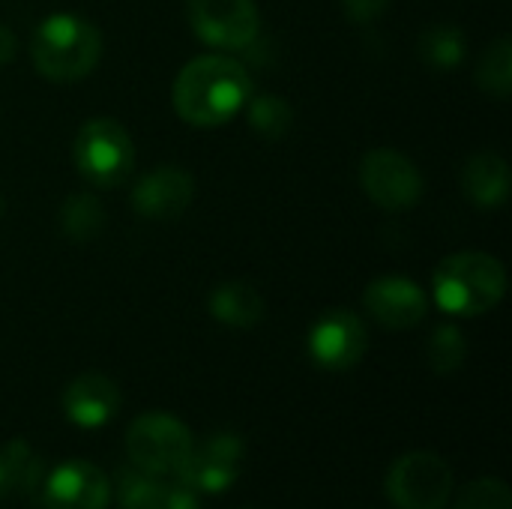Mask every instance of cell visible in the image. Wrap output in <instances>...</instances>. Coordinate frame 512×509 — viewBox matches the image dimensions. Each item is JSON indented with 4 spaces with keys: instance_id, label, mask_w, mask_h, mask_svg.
<instances>
[{
    "instance_id": "obj_8",
    "label": "cell",
    "mask_w": 512,
    "mask_h": 509,
    "mask_svg": "<svg viewBox=\"0 0 512 509\" xmlns=\"http://www.w3.org/2000/svg\"><path fill=\"white\" fill-rule=\"evenodd\" d=\"M360 183H363V192L384 210H405L423 198L420 168L408 156L390 147H378L363 156Z\"/></svg>"
},
{
    "instance_id": "obj_20",
    "label": "cell",
    "mask_w": 512,
    "mask_h": 509,
    "mask_svg": "<svg viewBox=\"0 0 512 509\" xmlns=\"http://www.w3.org/2000/svg\"><path fill=\"white\" fill-rule=\"evenodd\" d=\"M105 225V210L99 204L96 195L87 192H75L63 201L60 207V228L69 240L75 243H87L93 240Z\"/></svg>"
},
{
    "instance_id": "obj_14",
    "label": "cell",
    "mask_w": 512,
    "mask_h": 509,
    "mask_svg": "<svg viewBox=\"0 0 512 509\" xmlns=\"http://www.w3.org/2000/svg\"><path fill=\"white\" fill-rule=\"evenodd\" d=\"M120 408V390L108 375L87 372L78 375L63 390V411L81 429H99L114 420Z\"/></svg>"
},
{
    "instance_id": "obj_10",
    "label": "cell",
    "mask_w": 512,
    "mask_h": 509,
    "mask_svg": "<svg viewBox=\"0 0 512 509\" xmlns=\"http://www.w3.org/2000/svg\"><path fill=\"white\" fill-rule=\"evenodd\" d=\"M240 459H243V441L234 432H216L201 447H192L177 477L183 486H189L198 495L201 492L216 495L237 480Z\"/></svg>"
},
{
    "instance_id": "obj_9",
    "label": "cell",
    "mask_w": 512,
    "mask_h": 509,
    "mask_svg": "<svg viewBox=\"0 0 512 509\" xmlns=\"http://www.w3.org/2000/svg\"><path fill=\"white\" fill-rule=\"evenodd\" d=\"M369 348V333L363 321L348 309H333L321 315L309 333V354L321 369L345 372L354 369Z\"/></svg>"
},
{
    "instance_id": "obj_25",
    "label": "cell",
    "mask_w": 512,
    "mask_h": 509,
    "mask_svg": "<svg viewBox=\"0 0 512 509\" xmlns=\"http://www.w3.org/2000/svg\"><path fill=\"white\" fill-rule=\"evenodd\" d=\"M390 6V0H342V9L348 12L351 21H375L384 9Z\"/></svg>"
},
{
    "instance_id": "obj_4",
    "label": "cell",
    "mask_w": 512,
    "mask_h": 509,
    "mask_svg": "<svg viewBox=\"0 0 512 509\" xmlns=\"http://www.w3.org/2000/svg\"><path fill=\"white\" fill-rule=\"evenodd\" d=\"M75 168L84 180L93 186H120L132 165H135V147L129 132L114 117H93L87 120L75 135Z\"/></svg>"
},
{
    "instance_id": "obj_21",
    "label": "cell",
    "mask_w": 512,
    "mask_h": 509,
    "mask_svg": "<svg viewBox=\"0 0 512 509\" xmlns=\"http://www.w3.org/2000/svg\"><path fill=\"white\" fill-rule=\"evenodd\" d=\"M477 84L495 99H510L512 90V42L498 36L477 63Z\"/></svg>"
},
{
    "instance_id": "obj_2",
    "label": "cell",
    "mask_w": 512,
    "mask_h": 509,
    "mask_svg": "<svg viewBox=\"0 0 512 509\" xmlns=\"http://www.w3.org/2000/svg\"><path fill=\"white\" fill-rule=\"evenodd\" d=\"M102 54V36L93 21L72 15V12H57L48 15L33 36L30 57L33 66L48 78V81H78L93 72Z\"/></svg>"
},
{
    "instance_id": "obj_1",
    "label": "cell",
    "mask_w": 512,
    "mask_h": 509,
    "mask_svg": "<svg viewBox=\"0 0 512 509\" xmlns=\"http://www.w3.org/2000/svg\"><path fill=\"white\" fill-rule=\"evenodd\" d=\"M249 96V72L225 54L195 57L174 81V108L189 126H219L231 120Z\"/></svg>"
},
{
    "instance_id": "obj_11",
    "label": "cell",
    "mask_w": 512,
    "mask_h": 509,
    "mask_svg": "<svg viewBox=\"0 0 512 509\" xmlns=\"http://www.w3.org/2000/svg\"><path fill=\"white\" fill-rule=\"evenodd\" d=\"M195 180L186 168L177 165H159L150 174H144L132 189V204L144 219H177L192 204Z\"/></svg>"
},
{
    "instance_id": "obj_17",
    "label": "cell",
    "mask_w": 512,
    "mask_h": 509,
    "mask_svg": "<svg viewBox=\"0 0 512 509\" xmlns=\"http://www.w3.org/2000/svg\"><path fill=\"white\" fill-rule=\"evenodd\" d=\"M210 312L219 324L246 330L264 318V300L249 282H225L210 294Z\"/></svg>"
},
{
    "instance_id": "obj_16",
    "label": "cell",
    "mask_w": 512,
    "mask_h": 509,
    "mask_svg": "<svg viewBox=\"0 0 512 509\" xmlns=\"http://www.w3.org/2000/svg\"><path fill=\"white\" fill-rule=\"evenodd\" d=\"M465 195L480 207H498L510 195V168L495 150H480L465 162L462 171Z\"/></svg>"
},
{
    "instance_id": "obj_19",
    "label": "cell",
    "mask_w": 512,
    "mask_h": 509,
    "mask_svg": "<svg viewBox=\"0 0 512 509\" xmlns=\"http://www.w3.org/2000/svg\"><path fill=\"white\" fill-rule=\"evenodd\" d=\"M468 48L465 33L456 24H432L417 39V54L432 69H453L462 63Z\"/></svg>"
},
{
    "instance_id": "obj_15",
    "label": "cell",
    "mask_w": 512,
    "mask_h": 509,
    "mask_svg": "<svg viewBox=\"0 0 512 509\" xmlns=\"http://www.w3.org/2000/svg\"><path fill=\"white\" fill-rule=\"evenodd\" d=\"M117 495L123 509H201L198 492L183 483L171 486L162 477H150L144 471H126L120 477Z\"/></svg>"
},
{
    "instance_id": "obj_5",
    "label": "cell",
    "mask_w": 512,
    "mask_h": 509,
    "mask_svg": "<svg viewBox=\"0 0 512 509\" xmlns=\"http://www.w3.org/2000/svg\"><path fill=\"white\" fill-rule=\"evenodd\" d=\"M192 447L189 429L171 414H141L126 432L129 462L150 477H177Z\"/></svg>"
},
{
    "instance_id": "obj_23",
    "label": "cell",
    "mask_w": 512,
    "mask_h": 509,
    "mask_svg": "<svg viewBox=\"0 0 512 509\" xmlns=\"http://www.w3.org/2000/svg\"><path fill=\"white\" fill-rule=\"evenodd\" d=\"M468 357V342L459 327L444 324L429 339V363L438 375H453Z\"/></svg>"
},
{
    "instance_id": "obj_6",
    "label": "cell",
    "mask_w": 512,
    "mask_h": 509,
    "mask_svg": "<svg viewBox=\"0 0 512 509\" xmlns=\"http://www.w3.org/2000/svg\"><path fill=\"white\" fill-rule=\"evenodd\" d=\"M387 495L399 509H444L453 495V468L435 453H408L390 468Z\"/></svg>"
},
{
    "instance_id": "obj_12",
    "label": "cell",
    "mask_w": 512,
    "mask_h": 509,
    "mask_svg": "<svg viewBox=\"0 0 512 509\" xmlns=\"http://www.w3.org/2000/svg\"><path fill=\"white\" fill-rule=\"evenodd\" d=\"M363 303H366L369 315L387 330H411L429 312V300H426L423 288L411 279H402V276L375 279L366 288Z\"/></svg>"
},
{
    "instance_id": "obj_22",
    "label": "cell",
    "mask_w": 512,
    "mask_h": 509,
    "mask_svg": "<svg viewBox=\"0 0 512 509\" xmlns=\"http://www.w3.org/2000/svg\"><path fill=\"white\" fill-rule=\"evenodd\" d=\"M249 105V123L255 132H261L264 138H282L288 129H291V120H294V111L291 105L282 99V96H258Z\"/></svg>"
},
{
    "instance_id": "obj_7",
    "label": "cell",
    "mask_w": 512,
    "mask_h": 509,
    "mask_svg": "<svg viewBox=\"0 0 512 509\" xmlns=\"http://www.w3.org/2000/svg\"><path fill=\"white\" fill-rule=\"evenodd\" d=\"M186 15L195 36L213 48H249L261 30L255 0H186Z\"/></svg>"
},
{
    "instance_id": "obj_18",
    "label": "cell",
    "mask_w": 512,
    "mask_h": 509,
    "mask_svg": "<svg viewBox=\"0 0 512 509\" xmlns=\"http://www.w3.org/2000/svg\"><path fill=\"white\" fill-rule=\"evenodd\" d=\"M42 483V462L24 441L0 447V501L12 495H33Z\"/></svg>"
},
{
    "instance_id": "obj_13",
    "label": "cell",
    "mask_w": 512,
    "mask_h": 509,
    "mask_svg": "<svg viewBox=\"0 0 512 509\" xmlns=\"http://www.w3.org/2000/svg\"><path fill=\"white\" fill-rule=\"evenodd\" d=\"M108 495L105 474L90 462H66L42 483L45 509H105Z\"/></svg>"
},
{
    "instance_id": "obj_3",
    "label": "cell",
    "mask_w": 512,
    "mask_h": 509,
    "mask_svg": "<svg viewBox=\"0 0 512 509\" xmlns=\"http://www.w3.org/2000/svg\"><path fill=\"white\" fill-rule=\"evenodd\" d=\"M507 291V270L486 252H459L435 270V300L444 312L477 318L501 303Z\"/></svg>"
},
{
    "instance_id": "obj_24",
    "label": "cell",
    "mask_w": 512,
    "mask_h": 509,
    "mask_svg": "<svg viewBox=\"0 0 512 509\" xmlns=\"http://www.w3.org/2000/svg\"><path fill=\"white\" fill-rule=\"evenodd\" d=\"M456 509H512V495L507 483L495 477H483L462 492Z\"/></svg>"
},
{
    "instance_id": "obj_26",
    "label": "cell",
    "mask_w": 512,
    "mask_h": 509,
    "mask_svg": "<svg viewBox=\"0 0 512 509\" xmlns=\"http://www.w3.org/2000/svg\"><path fill=\"white\" fill-rule=\"evenodd\" d=\"M15 57V36L6 24H0V63H9Z\"/></svg>"
}]
</instances>
